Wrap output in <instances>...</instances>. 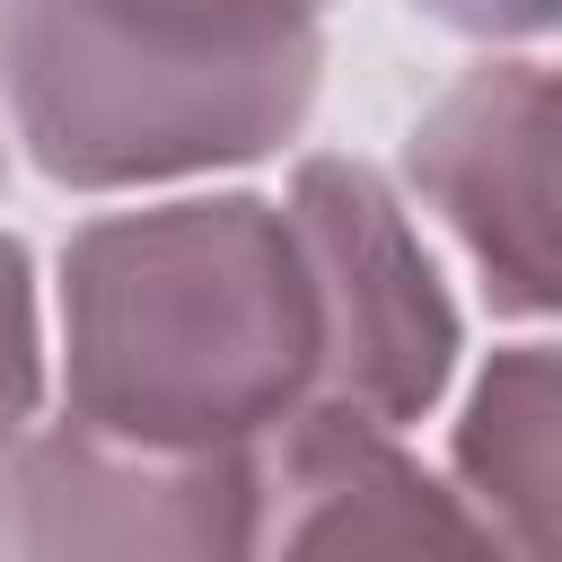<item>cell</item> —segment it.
Segmentation results:
<instances>
[{"label": "cell", "instance_id": "obj_3", "mask_svg": "<svg viewBox=\"0 0 562 562\" xmlns=\"http://www.w3.org/2000/svg\"><path fill=\"white\" fill-rule=\"evenodd\" d=\"M281 211L316 281V342H325L316 395L395 430L422 422L457 378L465 325L439 263L413 237V211L369 158H334V149L299 158Z\"/></svg>", "mask_w": 562, "mask_h": 562}, {"label": "cell", "instance_id": "obj_10", "mask_svg": "<svg viewBox=\"0 0 562 562\" xmlns=\"http://www.w3.org/2000/svg\"><path fill=\"white\" fill-rule=\"evenodd\" d=\"M0 176H9V149H0Z\"/></svg>", "mask_w": 562, "mask_h": 562}, {"label": "cell", "instance_id": "obj_7", "mask_svg": "<svg viewBox=\"0 0 562 562\" xmlns=\"http://www.w3.org/2000/svg\"><path fill=\"white\" fill-rule=\"evenodd\" d=\"M448 465L492 544L562 553V342H509L483 360Z\"/></svg>", "mask_w": 562, "mask_h": 562}, {"label": "cell", "instance_id": "obj_8", "mask_svg": "<svg viewBox=\"0 0 562 562\" xmlns=\"http://www.w3.org/2000/svg\"><path fill=\"white\" fill-rule=\"evenodd\" d=\"M44 404V325H35V263L18 237H0V457L35 430Z\"/></svg>", "mask_w": 562, "mask_h": 562}, {"label": "cell", "instance_id": "obj_5", "mask_svg": "<svg viewBox=\"0 0 562 562\" xmlns=\"http://www.w3.org/2000/svg\"><path fill=\"white\" fill-rule=\"evenodd\" d=\"M0 553H255V448H158L61 413L0 457Z\"/></svg>", "mask_w": 562, "mask_h": 562}, {"label": "cell", "instance_id": "obj_1", "mask_svg": "<svg viewBox=\"0 0 562 562\" xmlns=\"http://www.w3.org/2000/svg\"><path fill=\"white\" fill-rule=\"evenodd\" d=\"M316 281L263 193L105 211L61 246V413L158 448H255L316 395Z\"/></svg>", "mask_w": 562, "mask_h": 562}, {"label": "cell", "instance_id": "obj_4", "mask_svg": "<svg viewBox=\"0 0 562 562\" xmlns=\"http://www.w3.org/2000/svg\"><path fill=\"white\" fill-rule=\"evenodd\" d=\"M413 193L501 316H562V61H483L404 132Z\"/></svg>", "mask_w": 562, "mask_h": 562}, {"label": "cell", "instance_id": "obj_9", "mask_svg": "<svg viewBox=\"0 0 562 562\" xmlns=\"http://www.w3.org/2000/svg\"><path fill=\"white\" fill-rule=\"evenodd\" d=\"M430 26H457V35H492V44H518V35H562V0H413Z\"/></svg>", "mask_w": 562, "mask_h": 562}, {"label": "cell", "instance_id": "obj_2", "mask_svg": "<svg viewBox=\"0 0 562 562\" xmlns=\"http://www.w3.org/2000/svg\"><path fill=\"white\" fill-rule=\"evenodd\" d=\"M334 0H0V105L70 193L255 167L316 114Z\"/></svg>", "mask_w": 562, "mask_h": 562}, {"label": "cell", "instance_id": "obj_6", "mask_svg": "<svg viewBox=\"0 0 562 562\" xmlns=\"http://www.w3.org/2000/svg\"><path fill=\"white\" fill-rule=\"evenodd\" d=\"M492 544L395 422L307 395L255 439V553H422Z\"/></svg>", "mask_w": 562, "mask_h": 562}]
</instances>
